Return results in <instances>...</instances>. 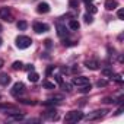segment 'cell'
I'll return each instance as SVG.
<instances>
[{"label": "cell", "mask_w": 124, "mask_h": 124, "mask_svg": "<svg viewBox=\"0 0 124 124\" xmlns=\"http://www.w3.org/2000/svg\"><path fill=\"white\" fill-rule=\"evenodd\" d=\"M83 118V112L82 111H70L64 115V123H69V124H73V123H78Z\"/></svg>", "instance_id": "obj_1"}, {"label": "cell", "mask_w": 124, "mask_h": 124, "mask_svg": "<svg viewBox=\"0 0 124 124\" xmlns=\"http://www.w3.org/2000/svg\"><path fill=\"white\" fill-rule=\"evenodd\" d=\"M31 44H32V39L26 35H19L16 38V47L19 50H26V48L31 47Z\"/></svg>", "instance_id": "obj_2"}, {"label": "cell", "mask_w": 124, "mask_h": 124, "mask_svg": "<svg viewBox=\"0 0 124 124\" xmlns=\"http://www.w3.org/2000/svg\"><path fill=\"white\" fill-rule=\"evenodd\" d=\"M0 18L6 22H12L13 21V16H12V12L9 8H0Z\"/></svg>", "instance_id": "obj_3"}, {"label": "cell", "mask_w": 124, "mask_h": 124, "mask_svg": "<svg viewBox=\"0 0 124 124\" xmlns=\"http://www.w3.org/2000/svg\"><path fill=\"white\" fill-rule=\"evenodd\" d=\"M25 92V85L22 83V82H16L15 85H13V88H12V95L13 96H19V95H22Z\"/></svg>", "instance_id": "obj_4"}, {"label": "cell", "mask_w": 124, "mask_h": 124, "mask_svg": "<svg viewBox=\"0 0 124 124\" xmlns=\"http://www.w3.org/2000/svg\"><path fill=\"white\" fill-rule=\"evenodd\" d=\"M105 109H96V111H93V112H89L88 115H86V120L88 121H92V120H98V118H101V117H104L105 115Z\"/></svg>", "instance_id": "obj_5"}, {"label": "cell", "mask_w": 124, "mask_h": 124, "mask_svg": "<svg viewBox=\"0 0 124 124\" xmlns=\"http://www.w3.org/2000/svg\"><path fill=\"white\" fill-rule=\"evenodd\" d=\"M99 66H101L99 61L95 60V58H91V60H86V61H85V67L89 69V70H98Z\"/></svg>", "instance_id": "obj_6"}, {"label": "cell", "mask_w": 124, "mask_h": 124, "mask_svg": "<svg viewBox=\"0 0 124 124\" xmlns=\"http://www.w3.org/2000/svg\"><path fill=\"white\" fill-rule=\"evenodd\" d=\"M32 28H34V31H35L37 34H42V32H47V31H48V25H45V23H42V22H35V23L32 25Z\"/></svg>", "instance_id": "obj_7"}, {"label": "cell", "mask_w": 124, "mask_h": 124, "mask_svg": "<svg viewBox=\"0 0 124 124\" xmlns=\"http://www.w3.org/2000/svg\"><path fill=\"white\" fill-rule=\"evenodd\" d=\"M88 83H89V78H86V76H76V78H73V85H76V86H85Z\"/></svg>", "instance_id": "obj_8"}, {"label": "cell", "mask_w": 124, "mask_h": 124, "mask_svg": "<svg viewBox=\"0 0 124 124\" xmlns=\"http://www.w3.org/2000/svg\"><path fill=\"white\" fill-rule=\"evenodd\" d=\"M57 34H58V37L64 38V37L69 35V31H67V28H66L63 23H57Z\"/></svg>", "instance_id": "obj_9"}, {"label": "cell", "mask_w": 124, "mask_h": 124, "mask_svg": "<svg viewBox=\"0 0 124 124\" xmlns=\"http://www.w3.org/2000/svg\"><path fill=\"white\" fill-rule=\"evenodd\" d=\"M37 12H38V13H48V12H50V5L45 3V2H41V3L37 6Z\"/></svg>", "instance_id": "obj_10"}, {"label": "cell", "mask_w": 124, "mask_h": 124, "mask_svg": "<svg viewBox=\"0 0 124 124\" xmlns=\"http://www.w3.org/2000/svg\"><path fill=\"white\" fill-rule=\"evenodd\" d=\"M104 6L107 10H115L118 8V3H117V0H107Z\"/></svg>", "instance_id": "obj_11"}, {"label": "cell", "mask_w": 124, "mask_h": 124, "mask_svg": "<svg viewBox=\"0 0 124 124\" xmlns=\"http://www.w3.org/2000/svg\"><path fill=\"white\" fill-rule=\"evenodd\" d=\"M10 83V76L8 73H0V85L2 86H8Z\"/></svg>", "instance_id": "obj_12"}, {"label": "cell", "mask_w": 124, "mask_h": 124, "mask_svg": "<svg viewBox=\"0 0 124 124\" xmlns=\"http://www.w3.org/2000/svg\"><path fill=\"white\" fill-rule=\"evenodd\" d=\"M38 79H39V75L37 73V72H29V75H28V80L29 82H32V83H35V82H38Z\"/></svg>", "instance_id": "obj_13"}, {"label": "cell", "mask_w": 124, "mask_h": 124, "mask_svg": "<svg viewBox=\"0 0 124 124\" xmlns=\"http://www.w3.org/2000/svg\"><path fill=\"white\" fill-rule=\"evenodd\" d=\"M61 99H63L61 96H54V98H50L48 101H45V102H44V105H47V107H48V105H54V104L60 102Z\"/></svg>", "instance_id": "obj_14"}, {"label": "cell", "mask_w": 124, "mask_h": 124, "mask_svg": "<svg viewBox=\"0 0 124 124\" xmlns=\"http://www.w3.org/2000/svg\"><path fill=\"white\" fill-rule=\"evenodd\" d=\"M79 26H80V25H79V22H78L76 19H70V21H69V28H70L72 31H78Z\"/></svg>", "instance_id": "obj_15"}, {"label": "cell", "mask_w": 124, "mask_h": 124, "mask_svg": "<svg viewBox=\"0 0 124 124\" xmlns=\"http://www.w3.org/2000/svg\"><path fill=\"white\" fill-rule=\"evenodd\" d=\"M16 26H18V29H21V31H25V29L28 28V23H26L25 21H19V22L16 23Z\"/></svg>", "instance_id": "obj_16"}, {"label": "cell", "mask_w": 124, "mask_h": 124, "mask_svg": "<svg viewBox=\"0 0 124 124\" xmlns=\"http://www.w3.org/2000/svg\"><path fill=\"white\" fill-rule=\"evenodd\" d=\"M69 8L70 9H78L79 8V0H69Z\"/></svg>", "instance_id": "obj_17"}, {"label": "cell", "mask_w": 124, "mask_h": 124, "mask_svg": "<svg viewBox=\"0 0 124 124\" xmlns=\"http://www.w3.org/2000/svg\"><path fill=\"white\" fill-rule=\"evenodd\" d=\"M80 89H79V92H82V93H88V92H91V83H88V85H85V86H79Z\"/></svg>", "instance_id": "obj_18"}, {"label": "cell", "mask_w": 124, "mask_h": 124, "mask_svg": "<svg viewBox=\"0 0 124 124\" xmlns=\"http://www.w3.org/2000/svg\"><path fill=\"white\" fill-rule=\"evenodd\" d=\"M12 67L15 70H21V69H23V63H22V61H15V63L12 64Z\"/></svg>", "instance_id": "obj_19"}, {"label": "cell", "mask_w": 124, "mask_h": 124, "mask_svg": "<svg viewBox=\"0 0 124 124\" xmlns=\"http://www.w3.org/2000/svg\"><path fill=\"white\" fill-rule=\"evenodd\" d=\"M83 19H85L86 23H92V22H93V18H92V15H89V13H86V15L83 16Z\"/></svg>", "instance_id": "obj_20"}, {"label": "cell", "mask_w": 124, "mask_h": 124, "mask_svg": "<svg viewBox=\"0 0 124 124\" xmlns=\"http://www.w3.org/2000/svg\"><path fill=\"white\" fill-rule=\"evenodd\" d=\"M111 78H112L117 83H123V78H121V75H111Z\"/></svg>", "instance_id": "obj_21"}, {"label": "cell", "mask_w": 124, "mask_h": 124, "mask_svg": "<svg viewBox=\"0 0 124 124\" xmlns=\"http://www.w3.org/2000/svg\"><path fill=\"white\" fill-rule=\"evenodd\" d=\"M44 88H47V89H55V85L51 83V82H48V80H45L44 82Z\"/></svg>", "instance_id": "obj_22"}, {"label": "cell", "mask_w": 124, "mask_h": 124, "mask_svg": "<svg viewBox=\"0 0 124 124\" xmlns=\"http://www.w3.org/2000/svg\"><path fill=\"white\" fill-rule=\"evenodd\" d=\"M86 6H88V12H91V13H96V8H95L92 3H88Z\"/></svg>", "instance_id": "obj_23"}, {"label": "cell", "mask_w": 124, "mask_h": 124, "mask_svg": "<svg viewBox=\"0 0 124 124\" xmlns=\"http://www.w3.org/2000/svg\"><path fill=\"white\" fill-rule=\"evenodd\" d=\"M107 85H108V82H107V80H104V79H101V80H98V82H96V86H99V88H101V86H107Z\"/></svg>", "instance_id": "obj_24"}, {"label": "cell", "mask_w": 124, "mask_h": 124, "mask_svg": "<svg viewBox=\"0 0 124 124\" xmlns=\"http://www.w3.org/2000/svg\"><path fill=\"white\" fill-rule=\"evenodd\" d=\"M61 85H63L64 91H67V92H70V91H72V85H70V83H64V82H63Z\"/></svg>", "instance_id": "obj_25"}, {"label": "cell", "mask_w": 124, "mask_h": 124, "mask_svg": "<svg viewBox=\"0 0 124 124\" xmlns=\"http://www.w3.org/2000/svg\"><path fill=\"white\" fill-rule=\"evenodd\" d=\"M117 16H118V19H124V10H123V9H118Z\"/></svg>", "instance_id": "obj_26"}, {"label": "cell", "mask_w": 124, "mask_h": 124, "mask_svg": "<svg viewBox=\"0 0 124 124\" xmlns=\"http://www.w3.org/2000/svg\"><path fill=\"white\" fill-rule=\"evenodd\" d=\"M102 73H104V75H107V76H111V75H112V70H109V69H104V70H102Z\"/></svg>", "instance_id": "obj_27"}, {"label": "cell", "mask_w": 124, "mask_h": 124, "mask_svg": "<svg viewBox=\"0 0 124 124\" xmlns=\"http://www.w3.org/2000/svg\"><path fill=\"white\" fill-rule=\"evenodd\" d=\"M102 102H105V104H111V102H114V99H111V98H104Z\"/></svg>", "instance_id": "obj_28"}, {"label": "cell", "mask_w": 124, "mask_h": 124, "mask_svg": "<svg viewBox=\"0 0 124 124\" xmlns=\"http://www.w3.org/2000/svg\"><path fill=\"white\" fill-rule=\"evenodd\" d=\"M55 80H57L58 83H63V79H61V76H60V75H57V76H55Z\"/></svg>", "instance_id": "obj_29"}, {"label": "cell", "mask_w": 124, "mask_h": 124, "mask_svg": "<svg viewBox=\"0 0 124 124\" xmlns=\"http://www.w3.org/2000/svg\"><path fill=\"white\" fill-rule=\"evenodd\" d=\"M45 47H47V48H51V39H47V41H45Z\"/></svg>", "instance_id": "obj_30"}, {"label": "cell", "mask_w": 124, "mask_h": 124, "mask_svg": "<svg viewBox=\"0 0 124 124\" xmlns=\"http://www.w3.org/2000/svg\"><path fill=\"white\" fill-rule=\"evenodd\" d=\"M26 70H28V72H32V70H34V66H32V64H28V66H26Z\"/></svg>", "instance_id": "obj_31"}, {"label": "cell", "mask_w": 124, "mask_h": 124, "mask_svg": "<svg viewBox=\"0 0 124 124\" xmlns=\"http://www.w3.org/2000/svg\"><path fill=\"white\" fill-rule=\"evenodd\" d=\"M54 70V66H51V67H48L47 69V75H51V72Z\"/></svg>", "instance_id": "obj_32"}, {"label": "cell", "mask_w": 124, "mask_h": 124, "mask_svg": "<svg viewBox=\"0 0 124 124\" xmlns=\"http://www.w3.org/2000/svg\"><path fill=\"white\" fill-rule=\"evenodd\" d=\"M21 102H23V104H31V105H32V104H34V102H32V101H28V99H22V101H21Z\"/></svg>", "instance_id": "obj_33"}, {"label": "cell", "mask_w": 124, "mask_h": 124, "mask_svg": "<svg viewBox=\"0 0 124 124\" xmlns=\"http://www.w3.org/2000/svg\"><path fill=\"white\" fill-rule=\"evenodd\" d=\"M3 66H5V61H3V60H2V58H0V69H2V67H3Z\"/></svg>", "instance_id": "obj_34"}, {"label": "cell", "mask_w": 124, "mask_h": 124, "mask_svg": "<svg viewBox=\"0 0 124 124\" xmlns=\"http://www.w3.org/2000/svg\"><path fill=\"white\" fill-rule=\"evenodd\" d=\"M83 2H85V3L88 5V3H92V0H83Z\"/></svg>", "instance_id": "obj_35"}, {"label": "cell", "mask_w": 124, "mask_h": 124, "mask_svg": "<svg viewBox=\"0 0 124 124\" xmlns=\"http://www.w3.org/2000/svg\"><path fill=\"white\" fill-rule=\"evenodd\" d=\"M2 31H3V28H2V25H0V32H2Z\"/></svg>", "instance_id": "obj_36"}, {"label": "cell", "mask_w": 124, "mask_h": 124, "mask_svg": "<svg viewBox=\"0 0 124 124\" xmlns=\"http://www.w3.org/2000/svg\"><path fill=\"white\" fill-rule=\"evenodd\" d=\"M0 45H2V39H0Z\"/></svg>", "instance_id": "obj_37"}]
</instances>
